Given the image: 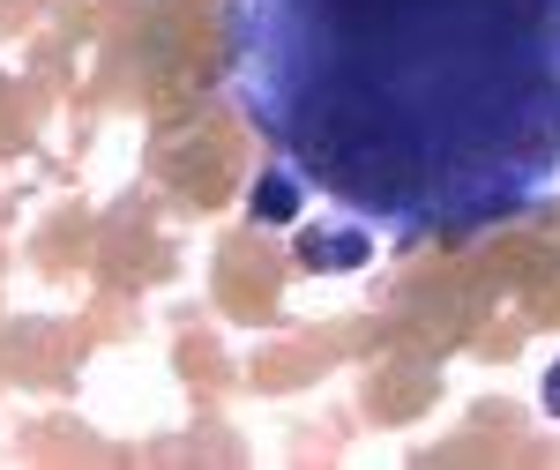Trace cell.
Here are the masks:
<instances>
[{"label": "cell", "mask_w": 560, "mask_h": 470, "mask_svg": "<svg viewBox=\"0 0 560 470\" xmlns=\"http://www.w3.org/2000/svg\"><path fill=\"white\" fill-rule=\"evenodd\" d=\"M224 90L388 247L560 202V0H232Z\"/></svg>", "instance_id": "obj_1"}, {"label": "cell", "mask_w": 560, "mask_h": 470, "mask_svg": "<svg viewBox=\"0 0 560 470\" xmlns=\"http://www.w3.org/2000/svg\"><path fill=\"white\" fill-rule=\"evenodd\" d=\"M382 247V232L374 224H359V216H337V224H306L300 232V269L314 277H351V269H366Z\"/></svg>", "instance_id": "obj_2"}, {"label": "cell", "mask_w": 560, "mask_h": 470, "mask_svg": "<svg viewBox=\"0 0 560 470\" xmlns=\"http://www.w3.org/2000/svg\"><path fill=\"white\" fill-rule=\"evenodd\" d=\"M300 210H306V179L292 165H269L255 179V195H247V216L255 224H300Z\"/></svg>", "instance_id": "obj_3"}, {"label": "cell", "mask_w": 560, "mask_h": 470, "mask_svg": "<svg viewBox=\"0 0 560 470\" xmlns=\"http://www.w3.org/2000/svg\"><path fill=\"white\" fill-rule=\"evenodd\" d=\"M538 403H546V411H553V419H560V359H553V366H546V381H538Z\"/></svg>", "instance_id": "obj_4"}]
</instances>
